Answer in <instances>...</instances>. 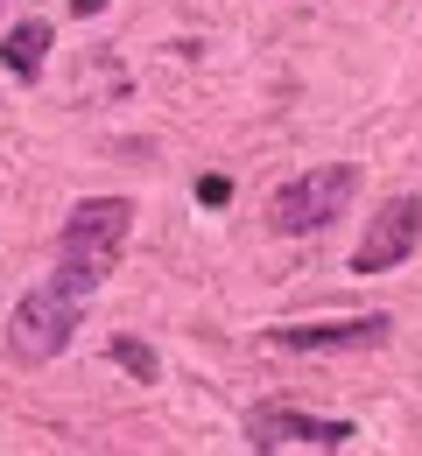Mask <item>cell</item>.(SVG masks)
<instances>
[{
	"mask_svg": "<svg viewBox=\"0 0 422 456\" xmlns=\"http://www.w3.org/2000/svg\"><path fill=\"white\" fill-rule=\"evenodd\" d=\"M127 232H134V204L127 197H85L70 218H63V239H57V274L50 281L70 288L78 302L92 295V288L106 281L113 267H120L127 253Z\"/></svg>",
	"mask_w": 422,
	"mask_h": 456,
	"instance_id": "1",
	"label": "cell"
},
{
	"mask_svg": "<svg viewBox=\"0 0 422 456\" xmlns=\"http://www.w3.org/2000/svg\"><path fill=\"white\" fill-rule=\"evenodd\" d=\"M70 338H78V295L57 288V281L29 288V295L14 302V316H7V351H14L21 365H50Z\"/></svg>",
	"mask_w": 422,
	"mask_h": 456,
	"instance_id": "2",
	"label": "cell"
},
{
	"mask_svg": "<svg viewBox=\"0 0 422 456\" xmlns=\"http://www.w3.org/2000/svg\"><path fill=\"white\" fill-rule=\"evenodd\" d=\"M352 190H360V169L352 162H331V169H310L296 183H282L275 190V204H268V225L302 239V232H324L345 204H352Z\"/></svg>",
	"mask_w": 422,
	"mask_h": 456,
	"instance_id": "3",
	"label": "cell"
},
{
	"mask_svg": "<svg viewBox=\"0 0 422 456\" xmlns=\"http://www.w3.org/2000/svg\"><path fill=\"white\" fill-rule=\"evenodd\" d=\"M360 428L331 421V414H296V407H253L246 414V443L253 450H345Z\"/></svg>",
	"mask_w": 422,
	"mask_h": 456,
	"instance_id": "4",
	"label": "cell"
},
{
	"mask_svg": "<svg viewBox=\"0 0 422 456\" xmlns=\"http://www.w3.org/2000/svg\"><path fill=\"white\" fill-rule=\"evenodd\" d=\"M422 239V197H387L373 211V225L360 232V253H352V274H387L416 253Z\"/></svg>",
	"mask_w": 422,
	"mask_h": 456,
	"instance_id": "5",
	"label": "cell"
},
{
	"mask_svg": "<svg viewBox=\"0 0 422 456\" xmlns=\"http://www.w3.org/2000/svg\"><path fill=\"white\" fill-rule=\"evenodd\" d=\"M387 316H338V323H275L268 344L282 351H352V344H380Z\"/></svg>",
	"mask_w": 422,
	"mask_h": 456,
	"instance_id": "6",
	"label": "cell"
},
{
	"mask_svg": "<svg viewBox=\"0 0 422 456\" xmlns=\"http://www.w3.org/2000/svg\"><path fill=\"white\" fill-rule=\"evenodd\" d=\"M43 57H50V28H43V21H21V28H7L0 63H7L21 85H36V77H43Z\"/></svg>",
	"mask_w": 422,
	"mask_h": 456,
	"instance_id": "7",
	"label": "cell"
},
{
	"mask_svg": "<svg viewBox=\"0 0 422 456\" xmlns=\"http://www.w3.org/2000/svg\"><path fill=\"white\" fill-rule=\"evenodd\" d=\"M113 358H120L134 379H162V358H155V351H148L141 338H113Z\"/></svg>",
	"mask_w": 422,
	"mask_h": 456,
	"instance_id": "8",
	"label": "cell"
},
{
	"mask_svg": "<svg viewBox=\"0 0 422 456\" xmlns=\"http://www.w3.org/2000/svg\"><path fill=\"white\" fill-rule=\"evenodd\" d=\"M197 197H204V204H226V197H233V183H226V175H204V183H197Z\"/></svg>",
	"mask_w": 422,
	"mask_h": 456,
	"instance_id": "9",
	"label": "cell"
},
{
	"mask_svg": "<svg viewBox=\"0 0 422 456\" xmlns=\"http://www.w3.org/2000/svg\"><path fill=\"white\" fill-rule=\"evenodd\" d=\"M99 7H106V0H70V14H78V21H85V14H99Z\"/></svg>",
	"mask_w": 422,
	"mask_h": 456,
	"instance_id": "10",
	"label": "cell"
}]
</instances>
